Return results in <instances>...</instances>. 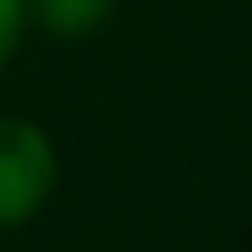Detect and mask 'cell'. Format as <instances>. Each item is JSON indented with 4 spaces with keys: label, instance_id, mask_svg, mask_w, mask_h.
Here are the masks:
<instances>
[{
    "label": "cell",
    "instance_id": "obj_1",
    "mask_svg": "<svg viewBox=\"0 0 252 252\" xmlns=\"http://www.w3.org/2000/svg\"><path fill=\"white\" fill-rule=\"evenodd\" d=\"M52 178H58V155H52L46 132L0 115V229L29 223L46 206Z\"/></svg>",
    "mask_w": 252,
    "mask_h": 252
},
{
    "label": "cell",
    "instance_id": "obj_2",
    "mask_svg": "<svg viewBox=\"0 0 252 252\" xmlns=\"http://www.w3.org/2000/svg\"><path fill=\"white\" fill-rule=\"evenodd\" d=\"M23 6H29V17L46 34H58V40H80V34L103 29L121 0H23Z\"/></svg>",
    "mask_w": 252,
    "mask_h": 252
},
{
    "label": "cell",
    "instance_id": "obj_3",
    "mask_svg": "<svg viewBox=\"0 0 252 252\" xmlns=\"http://www.w3.org/2000/svg\"><path fill=\"white\" fill-rule=\"evenodd\" d=\"M23 23H29V6L23 0H0V69L12 63L17 40H23Z\"/></svg>",
    "mask_w": 252,
    "mask_h": 252
}]
</instances>
